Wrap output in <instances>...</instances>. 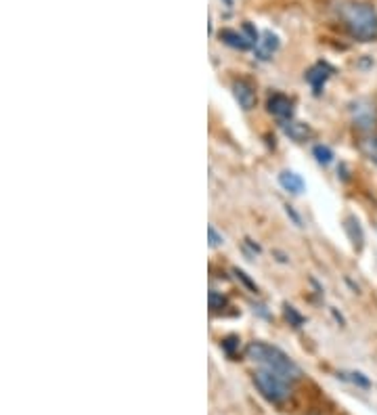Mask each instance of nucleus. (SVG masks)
<instances>
[{
  "label": "nucleus",
  "instance_id": "1",
  "mask_svg": "<svg viewBox=\"0 0 377 415\" xmlns=\"http://www.w3.org/2000/svg\"><path fill=\"white\" fill-rule=\"evenodd\" d=\"M339 17L352 38L363 43L377 38V11L369 2H346L339 9Z\"/></svg>",
  "mask_w": 377,
  "mask_h": 415
},
{
  "label": "nucleus",
  "instance_id": "2",
  "mask_svg": "<svg viewBox=\"0 0 377 415\" xmlns=\"http://www.w3.org/2000/svg\"><path fill=\"white\" fill-rule=\"evenodd\" d=\"M245 355H247L254 363L264 365L269 371H273V373L285 377L287 382H289V380H298V377L302 375L300 367H298L285 353H281L279 348H275V346H271V344L252 342V344H247Z\"/></svg>",
  "mask_w": 377,
  "mask_h": 415
},
{
  "label": "nucleus",
  "instance_id": "3",
  "mask_svg": "<svg viewBox=\"0 0 377 415\" xmlns=\"http://www.w3.org/2000/svg\"><path fill=\"white\" fill-rule=\"evenodd\" d=\"M254 382L258 386V390L273 403H285L289 397H291V386L287 384V380L264 369V371H258L254 375Z\"/></svg>",
  "mask_w": 377,
  "mask_h": 415
},
{
  "label": "nucleus",
  "instance_id": "4",
  "mask_svg": "<svg viewBox=\"0 0 377 415\" xmlns=\"http://www.w3.org/2000/svg\"><path fill=\"white\" fill-rule=\"evenodd\" d=\"M269 111H271L273 116L281 118V120H287V118H291V114H293V105H291L289 96H285L281 92H275V94L269 99Z\"/></svg>",
  "mask_w": 377,
  "mask_h": 415
},
{
  "label": "nucleus",
  "instance_id": "5",
  "mask_svg": "<svg viewBox=\"0 0 377 415\" xmlns=\"http://www.w3.org/2000/svg\"><path fill=\"white\" fill-rule=\"evenodd\" d=\"M233 92H235V99L243 109H252L256 105V92H254V87L249 82L237 80L233 84Z\"/></svg>",
  "mask_w": 377,
  "mask_h": 415
},
{
  "label": "nucleus",
  "instance_id": "6",
  "mask_svg": "<svg viewBox=\"0 0 377 415\" xmlns=\"http://www.w3.org/2000/svg\"><path fill=\"white\" fill-rule=\"evenodd\" d=\"M331 74V67L327 63H317L315 67H310L308 70V74H306V80H308V84L315 89V91L319 92L323 89V84H325V80L330 78Z\"/></svg>",
  "mask_w": 377,
  "mask_h": 415
},
{
  "label": "nucleus",
  "instance_id": "7",
  "mask_svg": "<svg viewBox=\"0 0 377 415\" xmlns=\"http://www.w3.org/2000/svg\"><path fill=\"white\" fill-rule=\"evenodd\" d=\"M218 36H220V40H223L225 45L239 48V50H247V48H252V45H254L245 34H239L235 30H220Z\"/></svg>",
  "mask_w": 377,
  "mask_h": 415
},
{
  "label": "nucleus",
  "instance_id": "8",
  "mask_svg": "<svg viewBox=\"0 0 377 415\" xmlns=\"http://www.w3.org/2000/svg\"><path fill=\"white\" fill-rule=\"evenodd\" d=\"M279 48V38L273 34V32H264L262 34V40H258V48H256V55L260 59H271L273 52Z\"/></svg>",
  "mask_w": 377,
  "mask_h": 415
},
{
  "label": "nucleus",
  "instance_id": "9",
  "mask_svg": "<svg viewBox=\"0 0 377 415\" xmlns=\"http://www.w3.org/2000/svg\"><path fill=\"white\" fill-rule=\"evenodd\" d=\"M344 227H346V233H348V237H350L352 245H354L356 250H361V248H363V241H365V235H363V229H361V225H359L356 216H348Z\"/></svg>",
  "mask_w": 377,
  "mask_h": 415
},
{
  "label": "nucleus",
  "instance_id": "10",
  "mask_svg": "<svg viewBox=\"0 0 377 415\" xmlns=\"http://www.w3.org/2000/svg\"><path fill=\"white\" fill-rule=\"evenodd\" d=\"M283 131H285V135H289V138L300 140V143L313 135V131L306 124H302V122H285L283 124Z\"/></svg>",
  "mask_w": 377,
  "mask_h": 415
},
{
  "label": "nucleus",
  "instance_id": "11",
  "mask_svg": "<svg viewBox=\"0 0 377 415\" xmlns=\"http://www.w3.org/2000/svg\"><path fill=\"white\" fill-rule=\"evenodd\" d=\"M279 183L289 193H302L304 191V181L296 172H289V170H285V172L279 175Z\"/></svg>",
  "mask_w": 377,
  "mask_h": 415
},
{
  "label": "nucleus",
  "instance_id": "12",
  "mask_svg": "<svg viewBox=\"0 0 377 415\" xmlns=\"http://www.w3.org/2000/svg\"><path fill=\"white\" fill-rule=\"evenodd\" d=\"M313 153H315V157L321 162V164H331V160H333V153H331L330 147H325V145H317L315 149H313Z\"/></svg>",
  "mask_w": 377,
  "mask_h": 415
},
{
  "label": "nucleus",
  "instance_id": "13",
  "mask_svg": "<svg viewBox=\"0 0 377 415\" xmlns=\"http://www.w3.org/2000/svg\"><path fill=\"white\" fill-rule=\"evenodd\" d=\"M363 151L367 153V157H369L371 162H376L377 164V135L376 137L367 138V140L363 143Z\"/></svg>",
  "mask_w": 377,
  "mask_h": 415
},
{
  "label": "nucleus",
  "instance_id": "14",
  "mask_svg": "<svg viewBox=\"0 0 377 415\" xmlns=\"http://www.w3.org/2000/svg\"><path fill=\"white\" fill-rule=\"evenodd\" d=\"M342 377H344V380H350L352 384H356V386H361V388H369V386H371L369 380H367L363 373H354V371H352V373H342Z\"/></svg>",
  "mask_w": 377,
  "mask_h": 415
},
{
  "label": "nucleus",
  "instance_id": "15",
  "mask_svg": "<svg viewBox=\"0 0 377 415\" xmlns=\"http://www.w3.org/2000/svg\"><path fill=\"white\" fill-rule=\"evenodd\" d=\"M225 306H227V298L220 296L218 292H210V309L212 311H220Z\"/></svg>",
  "mask_w": 377,
  "mask_h": 415
},
{
  "label": "nucleus",
  "instance_id": "16",
  "mask_svg": "<svg viewBox=\"0 0 377 415\" xmlns=\"http://www.w3.org/2000/svg\"><path fill=\"white\" fill-rule=\"evenodd\" d=\"M285 317H287V319H291L296 327H300V325L304 323V319L296 313V309H293V306H285Z\"/></svg>",
  "mask_w": 377,
  "mask_h": 415
},
{
  "label": "nucleus",
  "instance_id": "17",
  "mask_svg": "<svg viewBox=\"0 0 377 415\" xmlns=\"http://www.w3.org/2000/svg\"><path fill=\"white\" fill-rule=\"evenodd\" d=\"M208 235H210V245H212V248H216V245L223 243V235H218V231L214 229L212 225L208 227Z\"/></svg>",
  "mask_w": 377,
  "mask_h": 415
},
{
  "label": "nucleus",
  "instance_id": "18",
  "mask_svg": "<svg viewBox=\"0 0 377 415\" xmlns=\"http://www.w3.org/2000/svg\"><path fill=\"white\" fill-rule=\"evenodd\" d=\"M243 32H245V36H247L252 43H256V40H258V32L254 30V26H252L249 21H245V23H243Z\"/></svg>",
  "mask_w": 377,
  "mask_h": 415
},
{
  "label": "nucleus",
  "instance_id": "19",
  "mask_svg": "<svg viewBox=\"0 0 377 415\" xmlns=\"http://www.w3.org/2000/svg\"><path fill=\"white\" fill-rule=\"evenodd\" d=\"M235 275H237V279H241V281H243V283H245V285H247L252 292H258V287H256V285H254V283H252V281L245 277V273H243V271H235Z\"/></svg>",
  "mask_w": 377,
  "mask_h": 415
}]
</instances>
